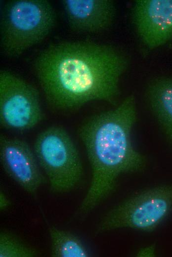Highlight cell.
Instances as JSON below:
<instances>
[{"label":"cell","instance_id":"2","mask_svg":"<svg viewBox=\"0 0 172 257\" xmlns=\"http://www.w3.org/2000/svg\"><path fill=\"white\" fill-rule=\"evenodd\" d=\"M137 119L133 94L125 97L111 110L98 113L80 129L91 167V181L79 208L86 214L113 191L122 174L143 169L145 157L133 145L132 131Z\"/></svg>","mask_w":172,"mask_h":257},{"label":"cell","instance_id":"9","mask_svg":"<svg viewBox=\"0 0 172 257\" xmlns=\"http://www.w3.org/2000/svg\"><path fill=\"white\" fill-rule=\"evenodd\" d=\"M62 4L68 24L76 32H100L115 18L116 6L111 0H63Z\"/></svg>","mask_w":172,"mask_h":257},{"label":"cell","instance_id":"13","mask_svg":"<svg viewBox=\"0 0 172 257\" xmlns=\"http://www.w3.org/2000/svg\"><path fill=\"white\" fill-rule=\"evenodd\" d=\"M138 257H154L156 255L155 247L149 246L141 249L137 254Z\"/></svg>","mask_w":172,"mask_h":257},{"label":"cell","instance_id":"10","mask_svg":"<svg viewBox=\"0 0 172 257\" xmlns=\"http://www.w3.org/2000/svg\"><path fill=\"white\" fill-rule=\"evenodd\" d=\"M146 95L151 111L172 143V78L153 80L147 87Z\"/></svg>","mask_w":172,"mask_h":257},{"label":"cell","instance_id":"14","mask_svg":"<svg viewBox=\"0 0 172 257\" xmlns=\"http://www.w3.org/2000/svg\"><path fill=\"white\" fill-rule=\"evenodd\" d=\"M11 205V202L5 194L2 192H0V209L3 211L8 208Z\"/></svg>","mask_w":172,"mask_h":257},{"label":"cell","instance_id":"3","mask_svg":"<svg viewBox=\"0 0 172 257\" xmlns=\"http://www.w3.org/2000/svg\"><path fill=\"white\" fill-rule=\"evenodd\" d=\"M0 47L6 57L20 56L42 42L56 22V12L46 0H12L2 6Z\"/></svg>","mask_w":172,"mask_h":257},{"label":"cell","instance_id":"8","mask_svg":"<svg viewBox=\"0 0 172 257\" xmlns=\"http://www.w3.org/2000/svg\"><path fill=\"white\" fill-rule=\"evenodd\" d=\"M0 161L6 174L28 193L35 194L43 183L35 153L25 141L1 135Z\"/></svg>","mask_w":172,"mask_h":257},{"label":"cell","instance_id":"4","mask_svg":"<svg viewBox=\"0 0 172 257\" xmlns=\"http://www.w3.org/2000/svg\"><path fill=\"white\" fill-rule=\"evenodd\" d=\"M34 148L52 192H68L79 183L83 174L81 159L74 142L64 128L53 126L44 129L37 136Z\"/></svg>","mask_w":172,"mask_h":257},{"label":"cell","instance_id":"11","mask_svg":"<svg viewBox=\"0 0 172 257\" xmlns=\"http://www.w3.org/2000/svg\"><path fill=\"white\" fill-rule=\"evenodd\" d=\"M52 257H87L89 253L81 240L72 233L49 227Z\"/></svg>","mask_w":172,"mask_h":257},{"label":"cell","instance_id":"6","mask_svg":"<svg viewBox=\"0 0 172 257\" xmlns=\"http://www.w3.org/2000/svg\"><path fill=\"white\" fill-rule=\"evenodd\" d=\"M39 92L26 80L7 70L0 71V123L16 131L30 130L43 119Z\"/></svg>","mask_w":172,"mask_h":257},{"label":"cell","instance_id":"5","mask_svg":"<svg viewBox=\"0 0 172 257\" xmlns=\"http://www.w3.org/2000/svg\"><path fill=\"white\" fill-rule=\"evenodd\" d=\"M172 212V184L152 186L134 194L110 209L97 231L122 228L151 231Z\"/></svg>","mask_w":172,"mask_h":257},{"label":"cell","instance_id":"12","mask_svg":"<svg viewBox=\"0 0 172 257\" xmlns=\"http://www.w3.org/2000/svg\"><path fill=\"white\" fill-rule=\"evenodd\" d=\"M37 251L23 242L12 233L2 231L0 233V257H35Z\"/></svg>","mask_w":172,"mask_h":257},{"label":"cell","instance_id":"1","mask_svg":"<svg viewBox=\"0 0 172 257\" xmlns=\"http://www.w3.org/2000/svg\"><path fill=\"white\" fill-rule=\"evenodd\" d=\"M129 65L126 55L112 45L64 41L42 50L34 68L47 102L69 111L93 101L116 104L120 81Z\"/></svg>","mask_w":172,"mask_h":257},{"label":"cell","instance_id":"7","mask_svg":"<svg viewBox=\"0 0 172 257\" xmlns=\"http://www.w3.org/2000/svg\"><path fill=\"white\" fill-rule=\"evenodd\" d=\"M131 18L144 45L153 49L172 39V0H137Z\"/></svg>","mask_w":172,"mask_h":257}]
</instances>
